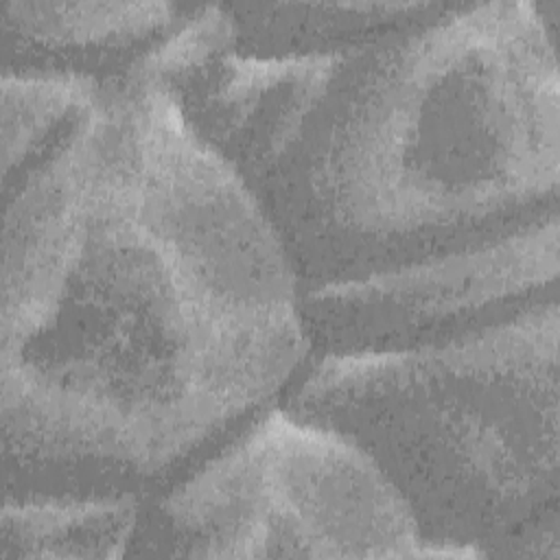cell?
<instances>
[{
    "label": "cell",
    "mask_w": 560,
    "mask_h": 560,
    "mask_svg": "<svg viewBox=\"0 0 560 560\" xmlns=\"http://www.w3.org/2000/svg\"><path fill=\"white\" fill-rule=\"evenodd\" d=\"M271 223L136 72L2 175L4 497L153 499L311 361Z\"/></svg>",
    "instance_id": "cell-1"
},
{
    "label": "cell",
    "mask_w": 560,
    "mask_h": 560,
    "mask_svg": "<svg viewBox=\"0 0 560 560\" xmlns=\"http://www.w3.org/2000/svg\"><path fill=\"white\" fill-rule=\"evenodd\" d=\"M558 15L451 0L354 48L260 59L221 2L195 4L133 72L241 177L306 291L560 214Z\"/></svg>",
    "instance_id": "cell-2"
},
{
    "label": "cell",
    "mask_w": 560,
    "mask_h": 560,
    "mask_svg": "<svg viewBox=\"0 0 560 560\" xmlns=\"http://www.w3.org/2000/svg\"><path fill=\"white\" fill-rule=\"evenodd\" d=\"M558 302L444 343L311 359L282 398L383 470L422 558H560Z\"/></svg>",
    "instance_id": "cell-3"
},
{
    "label": "cell",
    "mask_w": 560,
    "mask_h": 560,
    "mask_svg": "<svg viewBox=\"0 0 560 560\" xmlns=\"http://www.w3.org/2000/svg\"><path fill=\"white\" fill-rule=\"evenodd\" d=\"M129 556L381 560L422 540L365 451L278 402L144 501Z\"/></svg>",
    "instance_id": "cell-4"
},
{
    "label": "cell",
    "mask_w": 560,
    "mask_h": 560,
    "mask_svg": "<svg viewBox=\"0 0 560 560\" xmlns=\"http://www.w3.org/2000/svg\"><path fill=\"white\" fill-rule=\"evenodd\" d=\"M560 214L300 295L311 359L444 343L558 302Z\"/></svg>",
    "instance_id": "cell-5"
},
{
    "label": "cell",
    "mask_w": 560,
    "mask_h": 560,
    "mask_svg": "<svg viewBox=\"0 0 560 560\" xmlns=\"http://www.w3.org/2000/svg\"><path fill=\"white\" fill-rule=\"evenodd\" d=\"M188 2H0L2 72L122 79L192 13Z\"/></svg>",
    "instance_id": "cell-6"
},
{
    "label": "cell",
    "mask_w": 560,
    "mask_h": 560,
    "mask_svg": "<svg viewBox=\"0 0 560 560\" xmlns=\"http://www.w3.org/2000/svg\"><path fill=\"white\" fill-rule=\"evenodd\" d=\"M448 2H221L232 48L247 57H311L354 48L438 18Z\"/></svg>",
    "instance_id": "cell-7"
},
{
    "label": "cell",
    "mask_w": 560,
    "mask_h": 560,
    "mask_svg": "<svg viewBox=\"0 0 560 560\" xmlns=\"http://www.w3.org/2000/svg\"><path fill=\"white\" fill-rule=\"evenodd\" d=\"M144 501L140 497H4L0 560L129 556Z\"/></svg>",
    "instance_id": "cell-8"
}]
</instances>
